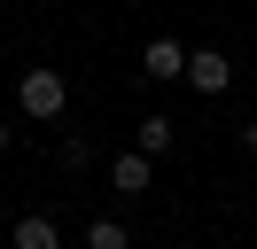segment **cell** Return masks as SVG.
<instances>
[{
    "label": "cell",
    "mask_w": 257,
    "mask_h": 249,
    "mask_svg": "<svg viewBox=\"0 0 257 249\" xmlns=\"http://www.w3.org/2000/svg\"><path fill=\"white\" fill-rule=\"evenodd\" d=\"M241 148H249V156H257V125H241Z\"/></svg>",
    "instance_id": "9c48e42d"
},
{
    "label": "cell",
    "mask_w": 257,
    "mask_h": 249,
    "mask_svg": "<svg viewBox=\"0 0 257 249\" xmlns=\"http://www.w3.org/2000/svg\"><path fill=\"white\" fill-rule=\"evenodd\" d=\"M16 249H63V226H55L47 210H32V218H16V233H8Z\"/></svg>",
    "instance_id": "8992f818"
},
{
    "label": "cell",
    "mask_w": 257,
    "mask_h": 249,
    "mask_svg": "<svg viewBox=\"0 0 257 249\" xmlns=\"http://www.w3.org/2000/svg\"><path fill=\"white\" fill-rule=\"evenodd\" d=\"M86 164H94V148H86V140L70 133V140H63V171H86Z\"/></svg>",
    "instance_id": "ba28073f"
},
{
    "label": "cell",
    "mask_w": 257,
    "mask_h": 249,
    "mask_svg": "<svg viewBox=\"0 0 257 249\" xmlns=\"http://www.w3.org/2000/svg\"><path fill=\"white\" fill-rule=\"evenodd\" d=\"M187 86L195 93H226L234 86V62H226L218 47H187Z\"/></svg>",
    "instance_id": "7a4b0ae2"
},
{
    "label": "cell",
    "mask_w": 257,
    "mask_h": 249,
    "mask_svg": "<svg viewBox=\"0 0 257 249\" xmlns=\"http://www.w3.org/2000/svg\"><path fill=\"white\" fill-rule=\"evenodd\" d=\"M86 249H133V241H125L117 218H94V226H86Z\"/></svg>",
    "instance_id": "52a82bcc"
},
{
    "label": "cell",
    "mask_w": 257,
    "mask_h": 249,
    "mask_svg": "<svg viewBox=\"0 0 257 249\" xmlns=\"http://www.w3.org/2000/svg\"><path fill=\"white\" fill-rule=\"evenodd\" d=\"M141 78H156V86L187 78V47H179V39H148L141 47Z\"/></svg>",
    "instance_id": "277c9868"
},
{
    "label": "cell",
    "mask_w": 257,
    "mask_h": 249,
    "mask_svg": "<svg viewBox=\"0 0 257 249\" xmlns=\"http://www.w3.org/2000/svg\"><path fill=\"white\" fill-rule=\"evenodd\" d=\"M148 179H156V156H141V148H117L109 156V187L117 195H148Z\"/></svg>",
    "instance_id": "3957f363"
},
{
    "label": "cell",
    "mask_w": 257,
    "mask_h": 249,
    "mask_svg": "<svg viewBox=\"0 0 257 249\" xmlns=\"http://www.w3.org/2000/svg\"><path fill=\"white\" fill-rule=\"evenodd\" d=\"M133 148H141V156H172L179 148V125L164 117V109H148V117L133 125Z\"/></svg>",
    "instance_id": "5b68a950"
},
{
    "label": "cell",
    "mask_w": 257,
    "mask_h": 249,
    "mask_svg": "<svg viewBox=\"0 0 257 249\" xmlns=\"http://www.w3.org/2000/svg\"><path fill=\"white\" fill-rule=\"evenodd\" d=\"M8 140H16V133H8V125H0V156H8Z\"/></svg>",
    "instance_id": "30bf717a"
},
{
    "label": "cell",
    "mask_w": 257,
    "mask_h": 249,
    "mask_svg": "<svg viewBox=\"0 0 257 249\" xmlns=\"http://www.w3.org/2000/svg\"><path fill=\"white\" fill-rule=\"evenodd\" d=\"M16 109H24L32 125H55V117L70 109V78H63V70H24V78H16Z\"/></svg>",
    "instance_id": "6da1fadb"
}]
</instances>
